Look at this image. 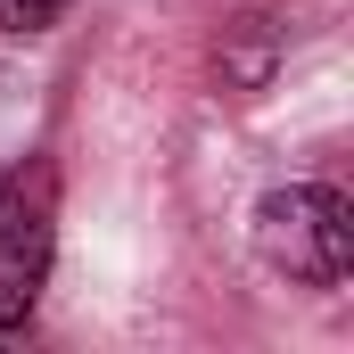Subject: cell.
<instances>
[{
	"instance_id": "7a4b0ae2",
	"label": "cell",
	"mask_w": 354,
	"mask_h": 354,
	"mask_svg": "<svg viewBox=\"0 0 354 354\" xmlns=\"http://www.w3.org/2000/svg\"><path fill=\"white\" fill-rule=\"evenodd\" d=\"M256 248H264L272 272L305 280V288H338L354 264V214L338 189L322 181H288L256 206Z\"/></svg>"
},
{
	"instance_id": "3957f363",
	"label": "cell",
	"mask_w": 354,
	"mask_h": 354,
	"mask_svg": "<svg viewBox=\"0 0 354 354\" xmlns=\"http://www.w3.org/2000/svg\"><path fill=\"white\" fill-rule=\"evenodd\" d=\"M66 17V0H0V33H50Z\"/></svg>"
},
{
	"instance_id": "6da1fadb",
	"label": "cell",
	"mask_w": 354,
	"mask_h": 354,
	"mask_svg": "<svg viewBox=\"0 0 354 354\" xmlns=\"http://www.w3.org/2000/svg\"><path fill=\"white\" fill-rule=\"evenodd\" d=\"M50 256H58V174L50 157H25L17 174H0V338L33 322Z\"/></svg>"
}]
</instances>
